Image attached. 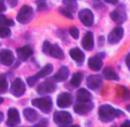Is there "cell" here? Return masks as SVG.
<instances>
[{"label": "cell", "mask_w": 130, "mask_h": 127, "mask_svg": "<svg viewBox=\"0 0 130 127\" xmlns=\"http://www.w3.org/2000/svg\"><path fill=\"white\" fill-rule=\"evenodd\" d=\"M23 115H24V117L27 118L28 121L30 122H35L38 120V113L36 112V111L34 110V109H24V111H23Z\"/></svg>", "instance_id": "21"}, {"label": "cell", "mask_w": 130, "mask_h": 127, "mask_svg": "<svg viewBox=\"0 0 130 127\" xmlns=\"http://www.w3.org/2000/svg\"><path fill=\"white\" fill-rule=\"evenodd\" d=\"M69 34H70V36L73 37V38L77 39V38H78V36H79V30L77 29L76 27H73V28H70V29H69Z\"/></svg>", "instance_id": "32"}, {"label": "cell", "mask_w": 130, "mask_h": 127, "mask_svg": "<svg viewBox=\"0 0 130 127\" xmlns=\"http://www.w3.org/2000/svg\"><path fill=\"white\" fill-rule=\"evenodd\" d=\"M86 84L90 89H98L103 84V79L100 75H90L86 80Z\"/></svg>", "instance_id": "13"}, {"label": "cell", "mask_w": 130, "mask_h": 127, "mask_svg": "<svg viewBox=\"0 0 130 127\" xmlns=\"http://www.w3.org/2000/svg\"><path fill=\"white\" fill-rule=\"evenodd\" d=\"M127 110H128V111H129V112H130V105H128V106H127Z\"/></svg>", "instance_id": "43"}, {"label": "cell", "mask_w": 130, "mask_h": 127, "mask_svg": "<svg viewBox=\"0 0 130 127\" xmlns=\"http://www.w3.org/2000/svg\"><path fill=\"white\" fill-rule=\"evenodd\" d=\"M76 97L79 102H89V100L91 99V94L89 93L86 89H79V90L77 91Z\"/></svg>", "instance_id": "23"}, {"label": "cell", "mask_w": 130, "mask_h": 127, "mask_svg": "<svg viewBox=\"0 0 130 127\" xmlns=\"http://www.w3.org/2000/svg\"><path fill=\"white\" fill-rule=\"evenodd\" d=\"M82 80H83V74L79 73V72L75 73L73 75V78H71V86L73 87H78L79 84H81Z\"/></svg>", "instance_id": "26"}, {"label": "cell", "mask_w": 130, "mask_h": 127, "mask_svg": "<svg viewBox=\"0 0 130 127\" xmlns=\"http://www.w3.org/2000/svg\"><path fill=\"white\" fill-rule=\"evenodd\" d=\"M88 65H89V68L92 69V71H100L101 67H103V61L98 57H91L89 59Z\"/></svg>", "instance_id": "17"}, {"label": "cell", "mask_w": 130, "mask_h": 127, "mask_svg": "<svg viewBox=\"0 0 130 127\" xmlns=\"http://www.w3.org/2000/svg\"><path fill=\"white\" fill-rule=\"evenodd\" d=\"M125 64H127L128 68L130 69V53H128V56L125 57Z\"/></svg>", "instance_id": "36"}, {"label": "cell", "mask_w": 130, "mask_h": 127, "mask_svg": "<svg viewBox=\"0 0 130 127\" xmlns=\"http://www.w3.org/2000/svg\"><path fill=\"white\" fill-rule=\"evenodd\" d=\"M91 109H92V104L88 102H78L74 106L75 112L78 113V115H86L91 111Z\"/></svg>", "instance_id": "12"}, {"label": "cell", "mask_w": 130, "mask_h": 127, "mask_svg": "<svg viewBox=\"0 0 130 127\" xmlns=\"http://www.w3.org/2000/svg\"><path fill=\"white\" fill-rule=\"evenodd\" d=\"M69 54H70L71 59L75 60V61H77V62H82V61L84 60V53L79 49H77V47L71 49L70 52H69Z\"/></svg>", "instance_id": "22"}, {"label": "cell", "mask_w": 130, "mask_h": 127, "mask_svg": "<svg viewBox=\"0 0 130 127\" xmlns=\"http://www.w3.org/2000/svg\"><path fill=\"white\" fill-rule=\"evenodd\" d=\"M61 12V14L62 15H64L66 17H68V19H70V20H73V15H71V13H70V10H68L66 8V9H61L60 10Z\"/></svg>", "instance_id": "35"}, {"label": "cell", "mask_w": 130, "mask_h": 127, "mask_svg": "<svg viewBox=\"0 0 130 127\" xmlns=\"http://www.w3.org/2000/svg\"><path fill=\"white\" fill-rule=\"evenodd\" d=\"M54 90H55V83L51 80L40 83L39 86H38V88H37V91H38L40 95H47V94L53 93Z\"/></svg>", "instance_id": "7"}, {"label": "cell", "mask_w": 130, "mask_h": 127, "mask_svg": "<svg viewBox=\"0 0 130 127\" xmlns=\"http://www.w3.org/2000/svg\"><path fill=\"white\" fill-rule=\"evenodd\" d=\"M98 115H99V118H100L101 121L109 122L115 119L116 117H119V116H122V112L119 111L118 109L110 106V105L105 104V105H101L100 108H99Z\"/></svg>", "instance_id": "1"}, {"label": "cell", "mask_w": 130, "mask_h": 127, "mask_svg": "<svg viewBox=\"0 0 130 127\" xmlns=\"http://www.w3.org/2000/svg\"><path fill=\"white\" fill-rule=\"evenodd\" d=\"M103 75L105 79H107V80H119V75L116 74V72L114 71L112 67H105V68L103 69Z\"/></svg>", "instance_id": "20"}, {"label": "cell", "mask_w": 130, "mask_h": 127, "mask_svg": "<svg viewBox=\"0 0 130 127\" xmlns=\"http://www.w3.org/2000/svg\"><path fill=\"white\" fill-rule=\"evenodd\" d=\"M104 1H106V3H108V4H113V5H115V4H118L119 0H104Z\"/></svg>", "instance_id": "38"}, {"label": "cell", "mask_w": 130, "mask_h": 127, "mask_svg": "<svg viewBox=\"0 0 130 127\" xmlns=\"http://www.w3.org/2000/svg\"><path fill=\"white\" fill-rule=\"evenodd\" d=\"M5 9H6V7H5V5H4V3L0 1V12H4Z\"/></svg>", "instance_id": "39"}, {"label": "cell", "mask_w": 130, "mask_h": 127, "mask_svg": "<svg viewBox=\"0 0 130 127\" xmlns=\"http://www.w3.org/2000/svg\"><path fill=\"white\" fill-rule=\"evenodd\" d=\"M32 105L38 109H40L43 112L48 113L52 109V100L50 97L35 98V99H32Z\"/></svg>", "instance_id": "4"}, {"label": "cell", "mask_w": 130, "mask_h": 127, "mask_svg": "<svg viewBox=\"0 0 130 127\" xmlns=\"http://www.w3.org/2000/svg\"><path fill=\"white\" fill-rule=\"evenodd\" d=\"M8 3H9L10 7H15L17 5V0H8Z\"/></svg>", "instance_id": "37"}, {"label": "cell", "mask_w": 130, "mask_h": 127, "mask_svg": "<svg viewBox=\"0 0 130 127\" xmlns=\"http://www.w3.org/2000/svg\"><path fill=\"white\" fill-rule=\"evenodd\" d=\"M79 16V20H81V22L83 23L84 26L86 27H91V26L93 24V14L91 12L90 9H82L78 14Z\"/></svg>", "instance_id": "6"}, {"label": "cell", "mask_w": 130, "mask_h": 127, "mask_svg": "<svg viewBox=\"0 0 130 127\" xmlns=\"http://www.w3.org/2000/svg\"><path fill=\"white\" fill-rule=\"evenodd\" d=\"M16 52H17V57H19L20 60H27L32 54V49L29 46H22V47H19L16 50Z\"/></svg>", "instance_id": "16"}, {"label": "cell", "mask_w": 130, "mask_h": 127, "mask_svg": "<svg viewBox=\"0 0 130 127\" xmlns=\"http://www.w3.org/2000/svg\"><path fill=\"white\" fill-rule=\"evenodd\" d=\"M68 76H69V69L67 68L66 66H62L59 68V71L57 72V74L54 75V80L61 82V81H66Z\"/></svg>", "instance_id": "18"}, {"label": "cell", "mask_w": 130, "mask_h": 127, "mask_svg": "<svg viewBox=\"0 0 130 127\" xmlns=\"http://www.w3.org/2000/svg\"><path fill=\"white\" fill-rule=\"evenodd\" d=\"M9 35H10L9 28L6 27V26L0 24V37H1V38H6V37H8Z\"/></svg>", "instance_id": "29"}, {"label": "cell", "mask_w": 130, "mask_h": 127, "mask_svg": "<svg viewBox=\"0 0 130 127\" xmlns=\"http://www.w3.org/2000/svg\"><path fill=\"white\" fill-rule=\"evenodd\" d=\"M36 4H37V9L42 12V10H45L47 8L46 6V3H45L44 0H36Z\"/></svg>", "instance_id": "31"}, {"label": "cell", "mask_w": 130, "mask_h": 127, "mask_svg": "<svg viewBox=\"0 0 130 127\" xmlns=\"http://www.w3.org/2000/svg\"><path fill=\"white\" fill-rule=\"evenodd\" d=\"M52 72H53V66H52L51 64H48V65H46V66L43 67V68L38 72V74H36V76L38 79L39 78H45V76L50 75Z\"/></svg>", "instance_id": "24"}, {"label": "cell", "mask_w": 130, "mask_h": 127, "mask_svg": "<svg viewBox=\"0 0 130 127\" xmlns=\"http://www.w3.org/2000/svg\"><path fill=\"white\" fill-rule=\"evenodd\" d=\"M110 17L113 20L114 22L116 23H123L127 19V14H125V9L123 6H120L118 7L114 12L110 13Z\"/></svg>", "instance_id": "8"}, {"label": "cell", "mask_w": 130, "mask_h": 127, "mask_svg": "<svg viewBox=\"0 0 130 127\" xmlns=\"http://www.w3.org/2000/svg\"><path fill=\"white\" fill-rule=\"evenodd\" d=\"M116 93H118V95L120 96V97H122L123 99H129L130 98V91L123 86L116 87Z\"/></svg>", "instance_id": "25"}, {"label": "cell", "mask_w": 130, "mask_h": 127, "mask_svg": "<svg viewBox=\"0 0 130 127\" xmlns=\"http://www.w3.org/2000/svg\"><path fill=\"white\" fill-rule=\"evenodd\" d=\"M48 54L52 56L55 59H63L64 58V53L62 51V49L58 45H51V49L48 51Z\"/></svg>", "instance_id": "19"}, {"label": "cell", "mask_w": 130, "mask_h": 127, "mask_svg": "<svg viewBox=\"0 0 130 127\" xmlns=\"http://www.w3.org/2000/svg\"><path fill=\"white\" fill-rule=\"evenodd\" d=\"M24 91H25V86H24V83H23V81L21 79H16L12 83L10 93L14 96H16V97H20V96H22L24 94Z\"/></svg>", "instance_id": "5"}, {"label": "cell", "mask_w": 130, "mask_h": 127, "mask_svg": "<svg viewBox=\"0 0 130 127\" xmlns=\"http://www.w3.org/2000/svg\"><path fill=\"white\" fill-rule=\"evenodd\" d=\"M122 37H123V28L116 27L108 35V43L109 44H116V43H119L121 41Z\"/></svg>", "instance_id": "9"}, {"label": "cell", "mask_w": 130, "mask_h": 127, "mask_svg": "<svg viewBox=\"0 0 130 127\" xmlns=\"http://www.w3.org/2000/svg\"><path fill=\"white\" fill-rule=\"evenodd\" d=\"M14 62V56H13L12 51L5 49L0 51V64H3L5 66H10Z\"/></svg>", "instance_id": "10"}, {"label": "cell", "mask_w": 130, "mask_h": 127, "mask_svg": "<svg viewBox=\"0 0 130 127\" xmlns=\"http://www.w3.org/2000/svg\"><path fill=\"white\" fill-rule=\"evenodd\" d=\"M37 80H38V78H37L36 75L35 76H29V78L27 79V82H28V84H29V87H34L35 84H36Z\"/></svg>", "instance_id": "33"}, {"label": "cell", "mask_w": 130, "mask_h": 127, "mask_svg": "<svg viewBox=\"0 0 130 127\" xmlns=\"http://www.w3.org/2000/svg\"><path fill=\"white\" fill-rule=\"evenodd\" d=\"M0 24H3V26H13L14 24V22H13L12 20L7 19L5 15L0 14Z\"/></svg>", "instance_id": "30"}, {"label": "cell", "mask_w": 130, "mask_h": 127, "mask_svg": "<svg viewBox=\"0 0 130 127\" xmlns=\"http://www.w3.org/2000/svg\"><path fill=\"white\" fill-rule=\"evenodd\" d=\"M20 122V115L17 112L16 109L12 108L8 110V119H7V125L8 126H16Z\"/></svg>", "instance_id": "14"}, {"label": "cell", "mask_w": 130, "mask_h": 127, "mask_svg": "<svg viewBox=\"0 0 130 127\" xmlns=\"http://www.w3.org/2000/svg\"><path fill=\"white\" fill-rule=\"evenodd\" d=\"M51 43L50 42H44V44H43V52L44 53H46V54H48V51H50V49H51Z\"/></svg>", "instance_id": "34"}, {"label": "cell", "mask_w": 130, "mask_h": 127, "mask_svg": "<svg viewBox=\"0 0 130 127\" xmlns=\"http://www.w3.org/2000/svg\"><path fill=\"white\" fill-rule=\"evenodd\" d=\"M53 118L54 122L59 126H67V125H70L73 122L71 115L69 112H66V111H57L54 113Z\"/></svg>", "instance_id": "2"}, {"label": "cell", "mask_w": 130, "mask_h": 127, "mask_svg": "<svg viewBox=\"0 0 130 127\" xmlns=\"http://www.w3.org/2000/svg\"><path fill=\"white\" fill-rule=\"evenodd\" d=\"M58 106L60 108H67L73 103V96L69 93H61L59 96H58Z\"/></svg>", "instance_id": "11"}, {"label": "cell", "mask_w": 130, "mask_h": 127, "mask_svg": "<svg viewBox=\"0 0 130 127\" xmlns=\"http://www.w3.org/2000/svg\"><path fill=\"white\" fill-rule=\"evenodd\" d=\"M82 46L84 47V50H88V51L93 49V35L91 32H86L84 35L82 39Z\"/></svg>", "instance_id": "15"}, {"label": "cell", "mask_w": 130, "mask_h": 127, "mask_svg": "<svg viewBox=\"0 0 130 127\" xmlns=\"http://www.w3.org/2000/svg\"><path fill=\"white\" fill-rule=\"evenodd\" d=\"M32 16H34V10H32V8L28 5H24L20 9V12L17 13V21L20 23L25 24V23L31 21Z\"/></svg>", "instance_id": "3"}, {"label": "cell", "mask_w": 130, "mask_h": 127, "mask_svg": "<svg viewBox=\"0 0 130 127\" xmlns=\"http://www.w3.org/2000/svg\"><path fill=\"white\" fill-rule=\"evenodd\" d=\"M125 125L130 126V121H128V120H127V121H124V122H123V126H125Z\"/></svg>", "instance_id": "41"}, {"label": "cell", "mask_w": 130, "mask_h": 127, "mask_svg": "<svg viewBox=\"0 0 130 127\" xmlns=\"http://www.w3.org/2000/svg\"><path fill=\"white\" fill-rule=\"evenodd\" d=\"M3 119H4V115H3V112H0V122L3 121Z\"/></svg>", "instance_id": "40"}, {"label": "cell", "mask_w": 130, "mask_h": 127, "mask_svg": "<svg viewBox=\"0 0 130 127\" xmlns=\"http://www.w3.org/2000/svg\"><path fill=\"white\" fill-rule=\"evenodd\" d=\"M62 3H63L64 7L70 12H75L77 9V3L75 0H62Z\"/></svg>", "instance_id": "27"}, {"label": "cell", "mask_w": 130, "mask_h": 127, "mask_svg": "<svg viewBox=\"0 0 130 127\" xmlns=\"http://www.w3.org/2000/svg\"><path fill=\"white\" fill-rule=\"evenodd\" d=\"M8 90V83L5 79V75L0 76V94H5Z\"/></svg>", "instance_id": "28"}, {"label": "cell", "mask_w": 130, "mask_h": 127, "mask_svg": "<svg viewBox=\"0 0 130 127\" xmlns=\"http://www.w3.org/2000/svg\"><path fill=\"white\" fill-rule=\"evenodd\" d=\"M3 102H4V98H3V97H0V104H1Z\"/></svg>", "instance_id": "42"}]
</instances>
